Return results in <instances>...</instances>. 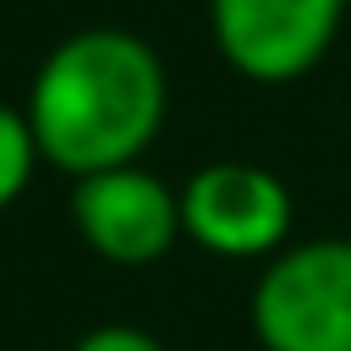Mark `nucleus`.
Returning a JSON list of instances; mask_svg holds the SVG:
<instances>
[{"instance_id": "1", "label": "nucleus", "mask_w": 351, "mask_h": 351, "mask_svg": "<svg viewBox=\"0 0 351 351\" xmlns=\"http://www.w3.org/2000/svg\"><path fill=\"white\" fill-rule=\"evenodd\" d=\"M170 77L159 49L132 27H77L66 33L27 82V126L49 170L93 176L115 165H143L165 132Z\"/></svg>"}, {"instance_id": "2", "label": "nucleus", "mask_w": 351, "mask_h": 351, "mask_svg": "<svg viewBox=\"0 0 351 351\" xmlns=\"http://www.w3.org/2000/svg\"><path fill=\"white\" fill-rule=\"evenodd\" d=\"M263 351H351V236L280 247L252 285Z\"/></svg>"}, {"instance_id": "3", "label": "nucleus", "mask_w": 351, "mask_h": 351, "mask_svg": "<svg viewBox=\"0 0 351 351\" xmlns=\"http://www.w3.org/2000/svg\"><path fill=\"white\" fill-rule=\"evenodd\" d=\"M181 236L203 247L208 258L230 263H269L280 247H291L296 203L291 186L252 159H214L192 170L181 186Z\"/></svg>"}, {"instance_id": "4", "label": "nucleus", "mask_w": 351, "mask_h": 351, "mask_svg": "<svg viewBox=\"0 0 351 351\" xmlns=\"http://www.w3.org/2000/svg\"><path fill=\"white\" fill-rule=\"evenodd\" d=\"M346 22V0H208L219 60L263 88H285L324 66Z\"/></svg>"}, {"instance_id": "5", "label": "nucleus", "mask_w": 351, "mask_h": 351, "mask_svg": "<svg viewBox=\"0 0 351 351\" xmlns=\"http://www.w3.org/2000/svg\"><path fill=\"white\" fill-rule=\"evenodd\" d=\"M71 225L93 258L148 269L181 241V197L148 165H115L71 181Z\"/></svg>"}, {"instance_id": "6", "label": "nucleus", "mask_w": 351, "mask_h": 351, "mask_svg": "<svg viewBox=\"0 0 351 351\" xmlns=\"http://www.w3.org/2000/svg\"><path fill=\"white\" fill-rule=\"evenodd\" d=\"M38 143H33V126L22 115V104H5L0 99V214L33 186L38 176Z\"/></svg>"}, {"instance_id": "7", "label": "nucleus", "mask_w": 351, "mask_h": 351, "mask_svg": "<svg viewBox=\"0 0 351 351\" xmlns=\"http://www.w3.org/2000/svg\"><path fill=\"white\" fill-rule=\"evenodd\" d=\"M71 351H165V340L148 335V329H137V324H99Z\"/></svg>"}]
</instances>
